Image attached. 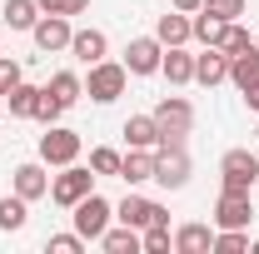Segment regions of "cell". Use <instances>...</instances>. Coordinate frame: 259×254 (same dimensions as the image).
I'll list each match as a JSON object with an SVG mask.
<instances>
[{"label":"cell","instance_id":"obj_1","mask_svg":"<svg viewBox=\"0 0 259 254\" xmlns=\"http://www.w3.org/2000/svg\"><path fill=\"white\" fill-rule=\"evenodd\" d=\"M125 85H130L125 60H120V65H115V60H95V65H90V80H85V95L95 100V105H115V100L125 95Z\"/></svg>","mask_w":259,"mask_h":254},{"label":"cell","instance_id":"obj_2","mask_svg":"<svg viewBox=\"0 0 259 254\" xmlns=\"http://www.w3.org/2000/svg\"><path fill=\"white\" fill-rule=\"evenodd\" d=\"M155 120H160V145L169 140V145H185V135L194 130V105L185 95H164L160 105H155Z\"/></svg>","mask_w":259,"mask_h":254},{"label":"cell","instance_id":"obj_3","mask_svg":"<svg viewBox=\"0 0 259 254\" xmlns=\"http://www.w3.org/2000/svg\"><path fill=\"white\" fill-rule=\"evenodd\" d=\"M90 190H95V170H85V164H60V175H50V199L60 209H75Z\"/></svg>","mask_w":259,"mask_h":254},{"label":"cell","instance_id":"obj_4","mask_svg":"<svg viewBox=\"0 0 259 254\" xmlns=\"http://www.w3.org/2000/svg\"><path fill=\"white\" fill-rule=\"evenodd\" d=\"M155 185L164 190H185L190 185V150L185 145H155Z\"/></svg>","mask_w":259,"mask_h":254},{"label":"cell","instance_id":"obj_5","mask_svg":"<svg viewBox=\"0 0 259 254\" xmlns=\"http://www.w3.org/2000/svg\"><path fill=\"white\" fill-rule=\"evenodd\" d=\"M70 215H75V234H85V239H100V234L115 224V204H110L105 194L90 190L80 204H75V209H70Z\"/></svg>","mask_w":259,"mask_h":254},{"label":"cell","instance_id":"obj_6","mask_svg":"<svg viewBox=\"0 0 259 254\" xmlns=\"http://www.w3.org/2000/svg\"><path fill=\"white\" fill-rule=\"evenodd\" d=\"M259 185V155L254 150H229L220 159V190H254Z\"/></svg>","mask_w":259,"mask_h":254},{"label":"cell","instance_id":"obj_7","mask_svg":"<svg viewBox=\"0 0 259 254\" xmlns=\"http://www.w3.org/2000/svg\"><path fill=\"white\" fill-rule=\"evenodd\" d=\"M40 159H45L50 170L75 164V159H80V135L65 130V125H45V135H40Z\"/></svg>","mask_w":259,"mask_h":254},{"label":"cell","instance_id":"obj_8","mask_svg":"<svg viewBox=\"0 0 259 254\" xmlns=\"http://www.w3.org/2000/svg\"><path fill=\"white\" fill-rule=\"evenodd\" d=\"M249 220H254L249 190H220V199H214V229H249Z\"/></svg>","mask_w":259,"mask_h":254},{"label":"cell","instance_id":"obj_9","mask_svg":"<svg viewBox=\"0 0 259 254\" xmlns=\"http://www.w3.org/2000/svg\"><path fill=\"white\" fill-rule=\"evenodd\" d=\"M115 220L130 224V229H145V224H169V209L155 204V199H145V194H125L115 204Z\"/></svg>","mask_w":259,"mask_h":254},{"label":"cell","instance_id":"obj_10","mask_svg":"<svg viewBox=\"0 0 259 254\" xmlns=\"http://www.w3.org/2000/svg\"><path fill=\"white\" fill-rule=\"evenodd\" d=\"M160 60H164L160 35H135L125 45V70L130 75H160Z\"/></svg>","mask_w":259,"mask_h":254},{"label":"cell","instance_id":"obj_11","mask_svg":"<svg viewBox=\"0 0 259 254\" xmlns=\"http://www.w3.org/2000/svg\"><path fill=\"white\" fill-rule=\"evenodd\" d=\"M70 35H75L70 15H40L35 30H30V40H35L40 55H55V50H70Z\"/></svg>","mask_w":259,"mask_h":254},{"label":"cell","instance_id":"obj_12","mask_svg":"<svg viewBox=\"0 0 259 254\" xmlns=\"http://www.w3.org/2000/svg\"><path fill=\"white\" fill-rule=\"evenodd\" d=\"M194 80L209 85V90L229 80V55L220 50V45H204V55H194Z\"/></svg>","mask_w":259,"mask_h":254},{"label":"cell","instance_id":"obj_13","mask_svg":"<svg viewBox=\"0 0 259 254\" xmlns=\"http://www.w3.org/2000/svg\"><path fill=\"white\" fill-rule=\"evenodd\" d=\"M70 55L80 65H95L110 55V40H105V30H95V25H85V30H75L70 35Z\"/></svg>","mask_w":259,"mask_h":254},{"label":"cell","instance_id":"obj_14","mask_svg":"<svg viewBox=\"0 0 259 254\" xmlns=\"http://www.w3.org/2000/svg\"><path fill=\"white\" fill-rule=\"evenodd\" d=\"M15 194H20V199H40V194H50L45 159H25V164H15Z\"/></svg>","mask_w":259,"mask_h":254},{"label":"cell","instance_id":"obj_15","mask_svg":"<svg viewBox=\"0 0 259 254\" xmlns=\"http://www.w3.org/2000/svg\"><path fill=\"white\" fill-rule=\"evenodd\" d=\"M175 254H214V229L199 224V220L180 224L175 229Z\"/></svg>","mask_w":259,"mask_h":254},{"label":"cell","instance_id":"obj_16","mask_svg":"<svg viewBox=\"0 0 259 254\" xmlns=\"http://www.w3.org/2000/svg\"><path fill=\"white\" fill-rule=\"evenodd\" d=\"M160 75L169 80V85H190V80H194V55L185 50V45H164Z\"/></svg>","mask_w":259,"mask_h":254},{"label":"cell","instance_id":"obj_17","mask_svg":"<svg viewBox=\"0 0 259 254\" xmlns=\"http://www.w3.org/2000/svg\"><path fill=\"white\" fill-rule=\"evenodd\" d=\"M155 35H160V45H185V40H194V30H190V15L169 5L160 20H155Z\"/></svg>","mask_w":259,"mask_h":254},{"label":"cell","instance_id":"obj_18","mask_svg":"<svg viewBox=\"0 0 259 254\" xmlns=\"http://www.w3.org/2000/svg\"><path fill=\"white\" fill-rule=\"evenodd\" d=\"M125 140H130V150H155V145H160V120H155V115H130L125 120Z\"/></svg>","mask_w":259,"mask_h":254},{"label":"cell","instance_id":"obj_19","mask_svg":"<svg viewBox=\"0 0 259 254\" xmlns=\"http://www.w3.org/2000/svg\"><path fill=\"white\" fill-rule=\"evenodd\" d=\"M120 180H125L130 190L145 185V180H155V150H130V155L120 159Z\"/></svg>","mask_w":259,"mask_h":254},{"label":"cell","instance_id":"obj_20","mask_svg":"<svg viewBox=\"0 0 259 254\" xmlns=\"http://www.w3.org/2000/svg\"><path fill=\"white\" fill-rule=\"evenodd\" d=\"M95 244L105 254H140V229H130V224H110Z\"/></svg>","mask_w":259,"mask_h":254},{"label":"cell","instance_id":"obj_21","mask_svg":"<svg viewBox=\"0 0 259 254\" xmlns=\"http://www.w3.org/2000/svg\"><path fill=\"white\" fill-rule=\"evenodd\" d=\"M40 95H45V85H15L10 95H5V105H10V115L15 120H35V105H40Z\"/></svg>","mask_w":259,"mask_h":254},{"label":"cell","instance_id":"obj_22","mask_svg":"<svg viewBox=\"0 0 259 254\" xmlns=\"http://www.w3.org/2000/svg\"><path fill=\"white\" fill-rule=\"evenodd\" d=\"M45 90H50V95L60 100L65 110H70V105H75V100L85 95V80H80V75H75V70H55V75H50V85H45Z\"/></svg>","mask_w":259,"mask_h":254},{"label":"cell","instance_id":"obj_23","mask_svg":"<svg viewBox=\"0 0 259 254\" xmlns=\"http://www.w3.org/2000/svg\"><path fill=\"white\" fill-rule=\"evenodd\" d=\"M0 15H5V25H10V30H35V20H40L45 10H40L35 0H5V10H0Z\"/></svg>","mask_w":259,"mask_h":254},{"label":"cell","instance_id":"obj_24","mask_svg":"<svg viewBox=\"0 0 259 254\" xmlns=\"http://www.w3.org/2000/svg\"><path fill=\"white\" fill-rule=\"evenodd\" d=\"M229 80H234V90H249V85L259 80V45L229 60Z\"/></svg>","mask_w":259,"mask_h":254},{"label":"cell","instance_id":"obj_25","mask_svg":"<svg viewBox=\"0 0 259 254\" xmlns=\"http://www.w3.org/2000/svg\"><path fill=\"white\" fill-rule=\"evenodd\" d=\"M25 220H30V199L5 194V199H0V229H5V234H15V229H25Z\"/></svg>","mask_w":259,"mask_h":254},{"label":"cell","instance_id":"obj_26","mask_svg":"<svg viewBox=\"0 0 259 254\" xmlns=\"http://www.w3.org/2000/svg\"><path fill=\"white\" fill-rule=\"evenodd\" d=\"M225 25H229V20L209 15V10H194V15H190V30H194V40H199V45H220Z\"/></svg>","mask_w":259,"mask_h":254},{"label":"cell","instance_id":"obj_27","mask_svg":"<svg viewBox=\"0 0 259 254\" xmlns=\"http://www.w3.org/2000/svg\"><path fill=\"white\" fill-rule=\"evenodd\" d=\"M140 249H145V254H169V249H175L169 224H145V229H140Z\"/></svg>","mask_w":259,"mask_h":254},{"label":"cell","instance_id":"obj_28","mask_svg":"<svg viewBox=\"0 0 259 254\" xmlns=\"http://www.w3.org/2000/svg\"><path fill=\"white\" fill-rule=\"evenodd\" d=\"M220 50H225L229 60H234V55H244V50H254V40H249V30H244L239 20H229V25H225V35H220Z\"/></svg>","mask_w":259,"mask_h":254},{"label":"cell","instance_id":"obj_29","mask_svg":"<svg viewBox=\"0 0 259 254\" xmlns=\"http://www.w3.org/2000/svg\"><path fill=\"white\" fill-rule=\"evenodd\" d=\"M249 249V229H214V254H244Z\"/></svg>","mask_w":259,"mask_h":254},{"label":"cell","instance_id":"obj_30","mask_svg":"<svg viewBox=\"0 0 259 254\" xmlns=\"http://www.w3.org/2000/svg\"><path fill=\"white\" fill-rule=\"evenodd\" d=\"M120 150H110V145H100V150H90V170L95 175H120Z\"/></svg>","mask_w":259,"mask_h":254},{"label":"cell","instance_id":"obj_31","mask_svg":"<svg viewBox=\"0 0 259 254\" xmlns=\"http://www.w3.org/2000/svg\"><path fill=\"white\" fill-rule=\"evenodd\" d=\"M85 244H90L85 234H50V239H45V249H50V254H80Z\"/></svg>","mask_w":259,"mask_h":254},{"label":"cell","instance_id":"obj_32","mask_svg":"<svg viewBox=\"0 0 259 254\" xmlns=\"http://www.w3.org/2000/svg\"><path fill=\"white\" fill-rule=\"evenodd\" d=\"M244 5H249V0H204L199 10H209V15H220V20H239Z\"/></svg>","mask_w":259,"mask_h":254},{"label":"cell","instance_id":"obj_33","mask_svg":"<svg viewBox=\"0 0 259 254\" xmlns=\"http://www.w3.org/2000/svg\"><path fill=\"white\" fill-rule=\"evenodd\" d=\"M60 115H65V105L45 90V95H40V105H35V120H40V125H60Z\"/></svg>","mask_w":259,"mask_h":254},{"label":"cell","instance_id":"obj_34","mask_svg":"<svg viewBox=\"0 0 259 254\" xmlns=\"http://www.w3.org/2000/svg\"><path fill=\"white\" fill-rule=\"evenodd\" d=\"M25 75H20V60H10V55H0V95H10L15 85H20Z\"/></svg>","mask_w":259,"mask_h":254},{"label":"cell","instance_id":"obj_35","mask_svg":"<svg viewBox=\"0 0 259 254\" xmlns=\"http://www.w3.org/2000/svg\"><path fill=\"white\" fill-rule=\"evenodd\" d=\"M239 95H244V105H249V110H254V115H259V80H254V85H249V90H239Z\"/></svg>","mask_w":259,"mask_h":254},{"label":"cell","instance_id":"obj_36","mask_svg":"<svg viewBox=\"0 0 259 254\" xmlns=\"http://www.w3.org/2000/svg\"><path fill=\"white\" fill-rule=\"evenodd\" d=\"M35 5H40L45 15H65V0H35Z\"/></svg>","mask_w":259,"mask_h":254},{"label":"cell","instance_id":"obj_37","mask_svg":"<svg viewBox=\"0 0 259 254\" xmlns=\"http://www.w3.org/2000/svg\"><path fill=\"white\" fill-rule=\"evenodd\" d=\"M90 10V0H65V15H85Z\"/></svg>","mask_w":259,"mask_h":254},{"label":"cell","instance_id":"obj_38","mask_svg":"<svg viewBox=\"0 0 259 254\" xmlns=\"http://www.w3.org/2000/svg\"><path fill=\"white\" fill-rule=\"evenodd\" d=\"M169 5H175V10H185V15H194V10H199L204 0H169Z\"/></svg>","mask_w":259,"mask_h":254},{"label":"cell","instance_id":"obj_39","mask_svg":"<svg viewBox=\"0 0 259 254\" xmlns=\"http://www.w3.org/2000/svg\"><path fill=\"white\" fill-rule=\"evenodd\" d=\"M254 140H259V125H254Z\"/></svg>","mask_w":259,"mask_h":254},{"label":"cell","instance_id":"obj_40","mask_svg":"<svg viewBox=\"0 0 259 254\" xmlns=\"http://www.w3.org/2000/svg\"><path fill=\"white\" fill-rule=\"evenodd\" d=\"M254 45H259V35H254Z\"/></svg>","mask_w":259,"mask_h":254}]
</instances>
